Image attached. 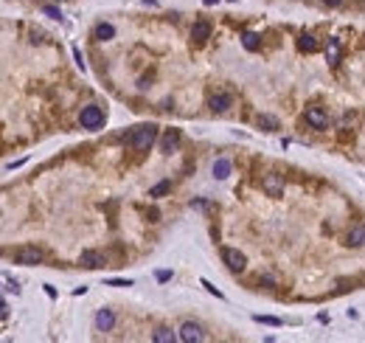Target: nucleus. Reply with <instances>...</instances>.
<instances>
[{
	"label": "nucleus",
	"mask_w": 365,
	"mask_h": 343,
	"mask_svg": "<svg viewBox=\"0 0 365 343\" xmlns=\"http://www.w3.org/2000/svg\"><path fill=\"white\" fill-rule=\"evenodd\" d=\"M152 341L155 343H174V341H180V332H171L169 326H160V329L152 332Z\"/></svg>",
	"instance_id": "nucleus-16"
},
{
	"label": "nucleus",
	"mask_w": 365,
	"mask_h": 343,
	"mask_svg": "<svg viewBox=\"0 0 365 343\" xmlns=\"http://www.w3.org/2000/svg\"><path fill=\"white\" fill-rule=\"evenodd\" d=\"M208 37H211V23L208 20H197L191 25V40H194L197 45H203V43H208Z\"/></svg>",
	"instance_id": "nucleus-10"
},
{
	"label": "nucleus",
	"mask_w": 365,
	"mask_h": 343,
	"mask_svg": "<svg viewBox=\"0 0 365 343\" xmlns=\"http://www.w3.org/2000/svg\"><path fill=\"white\" fill-rule=\"evenodd\" d=\"M203 287H205V290H208V293H211V296L222 298V293H219V290H217V287H214V284H211V281H205V279H203Z\"/></svg>",
	"instance_id": "nucleus-25"
},
{
	"label": "nucleus",
	"mask_w": 365,
	"mask_h": 343,
	"mask_svg": "<svg viewBox=\"0 0 365 343\" xmlns=\"http://www.w3.org/2000/svg\"><path fill=\"white\" fill-rule=\"evenodd\" d=\"M242 45L247 48V51H259V45H262V37L253 34V31H244V34H242Z\"/></svg>",
	"instance_id": "nucleus-20"
},
{
	"label": "nucleus",
	"mask_w": 365,
	"mask_h": 343,
	"mask_svg": "<svg viewBox=\"0 0 365 343\" xmlns=\"http://www.w3.org/2000/svg\"><path fill=\"white\" fill-rule=\"evenodd\" d=\"M208 107H211L214 113H228L230 107H233V96H230V93H225V90H219V93H214V96H211Z\"/></svg>",
	"instance_id": "nucleus-8"
},
{
	"label": "nucleus",
	"mask_w": 365,
	"mask_h": 343,
	"mask_svg": "<svg viewBox=\"0 0 365 343\" xmlns=\"http://www.w3.org/2000/svg\"><path fill=\"white\" fill-rule=\"evenodd\" d=\"M191 208H203V211H205L208 203H205V200H194V203H191Z\"/></svg>",
	"instance_id": "nucleus-29"
},
{
	"label": "nucleus",
	"mask_w": 365,
	"mask_h": 343,
	"mask_svg": "<svg viewBox=\"0 0 365 343\" xmlns=\"http://www.w3.org/2000/svg\"><path fill=\"white\" fill-rule=\"evenodd\" d=\"M219 0H203V6H217Z\"/></svg>",
	"instance_id": "nucleus-31"
},
{
	"label": "nucleus",
	"mask_w": 365,
	"mask_h": 343,
	"mask_svg": "<svg viewBox=\"0 0 365 343\" xmlns=\"http://www.w3.org/2000/svg\"><path fill=\"white\" fill-rule=\"evenodd\" d=\"M177 144H180V129H169V132L163 135V141H160V152H163V155H171V152L177 149Z\"/></svg>",
	"instance_id": "nucleus-13"
},
{
	"label": "nucleus",
	"mask_w": 365,
	"mask_h": 343,
	"mask_svg": "<svg viewBox=\"0 0 365 343\" xmlns=\"http://www.w3.org/2000/svg\"><path fill=\"white\" fill-rule=\"evenodd\" d=\"M262 192L267 197H284V177L275 174V172L264 174V177H262Z\"/></svg>",
	"instance_id": "nucleus-3"
},
{
	"label": "nucleus",
	"mask_w": 365,
	"mask_h": 343,
	"mask_svg": "<svg viewBox=\"0 0 365 343\" xmlns=\"http://www.w3.org/2000/svg\"><path fill=\"white\" fill-rule=\"evenodd\" d=\"M222 262L228 264L233 273H242V270L247 267V256L242 251H236V248H225V251H222Z\"/></svg>",
	"instance_id": "nucleus-6"
},
{
	"label": "nucleus",
	"mask_w": 365,
	"mask_h": 343,
	"mask_svg": "<svg viewBox=\"0 0 365 343\" xmlns=\"http://www.w3.org/2000/svg\"><path fill=\"white\" fill-rule=\"evenodd\" d=\"M323 3H326V6H340L343 0H323Z\"/></svg>",
	"instance_id": "nucleus-30"
},
{
	"label": "nucleus",
	"mask_w": 365,
	"mask_h": 343,
	"mask_svg": "<svg viewBox=\"0 0 365 343\" xmlns=\"http://www.w3.org/2000/svg\"><path fill=\"white\" fill-rule=\"evenodd\" d=\"M93 37H96L99 43H107V40H113V37H115V25L99 23V25H96V31H93Z\"/></svg>",
	"instance_id": "nucleus-18"
},
{
	"label": "nucleus",
	"mask_w": 365,
	"mask_h": 343,
	"mask_svg": "<svg viewBox=\"0 0 365 343\" xmlns=\"http://www.w3.org/2000/svg\"><path fill=\"white\" fill-rule=\"evenodd\" d=\"M256 124H259V129H264V132H275V129H278V118H273V115H259Z\"/></svg>",
	"instance_id": "nucleus-19"
},
{
	"label": "nucleus",
	"mask_w": 365,
	"mask_h": 343,
	"mask_svg": "<svg viewBox=\"0 0 365 343\" xmlns=\"http://www.w3.org/2000/svg\"><path fill=\"white\" fill-rule=\"evenodd\" d=\"M79 264H81V267H87V270H99V267H104V264H107V259H104L99 251H81Z\"/></svg>",
	"instance_id": "nucleus-9"
},
{
	"label": "nucleus",
	"mask_w": 365,
	"mask_h": 343,
	"mask_svg": "<svg viewBox=\"0 0 365 343\" xmlns=\"http://www.w3.org/2000/svg\"><path fill=\"white\" fill-rule=\"evenodd\" d=\"M79 121H81L84 129H101L104 127V110L96 107V104H87V107H81Z\"/></svg>",
	"instance_id": "nucleus-2"
},
{
	"label": "nucleus",
	"mask_w": 365,
	"mask_h": 343,
	"mask_svg": "<svg viewBox=\"0 0 365 343\" xmlns=\"http://www.w3.org/2000/svg\"><path fill=\"white\" fill-rule=\"evenodd\" d=\"M298 48L304 51V54H315L320 48V43H318V37L315 34H309V31H304V34L298 37Z\"/></svg>",
	"instance_id": "nucleus-15"
},
{
	"label": "nucleus",
	"mask_w": 365,
	"mask_h": 343,
	"mask_svg": "<svg viewBox=\"0 0 365 343\" xmlns=\"http://www.w3.org/2000/svg\"><path fill=\"white\" fill-rule=\"evenodd\" d=\"M177 332H180V343H203V341H205L203 329H200L197 323H191V321H185Z\"/></svg>",
	"instance_id": "nucleus-7"
},
{
	"label": "nucleus",
	"mask_w": 365,
	"mask_h": 343,
	"mask_svg": "<svg viewBox=\"0 0 365 343\" xmlns=\"http://www.w3.org/2000/svg\"><path fill=\"white\" fill-rule=\"evenodd\" d=\"M171 192V180H160V183H155L152 189H149V197H163Z\"/></svg>",
	"instance_id": "nucleus-21"
},
{
	"label": "nucleus",
	"mask_w": 365,
	"mask_h": 343,
	"mask_svg": "<svg viewBox=\"0 0 365 343\" xmlns=\"http://www.w3.org/2000/svg\"><path fill=\"white\" fill-rule=\"evenodd\" d=\"M345 245H351V248H360V245H365V222H357V225H351L348 236H345Z\"/></svg>",
	"instance_id": "nucleus-14"
},
{
	"label": "nucleus",
	"mask_w": 365,
	"mask_h": 343,
	"mask_svg": "<svg viewBox=\"0 0 365 343\" xmlns=\"http://www.w3.org/2000/svg\"><path fill=\"white\" fill-rule=\"evenodd\" d=\"M42 12H45L48 17H54V20H59V17H62V12H59L57 6H42Z\"/></svg>",
	"instance_id": "nucleus-24"
},
{
	"label": "nucleus",
	"mask_w": 365,
	"mask_h": 343,
	"mask_svg": "<svg viewBox=\"0 0 365 343\" xmlns=\"http://www.w3.org/2000/svg\"><path fill=\"white\" fill-rule=\"evenodd\" d=\"M73 59H76V65L84 70V59H81V51H79V48H73Z\"/></svg>",
	"instance_id": "nucleus-28"
},
{
	"label": "nucleus",
	"mask_w": 365,
	"mask_h": 343,
	"mask_svg": "<svg viewBox=\"0 0 365 343\" xmlns=\"http://www.w3.org/2000/svg\"><path fill=\"white\" fill-rule=\"evenodd\" d=\"M6 290H9V293H20V287H17L14 279H6Z\"/></svg>",
	"instance_id": "nucleus-27"
},
{
	"label": "nucleus",
	"mask_w": 365,
	"mask_h": 343,
	"mask_svg": "<svg viewBox=\"0 0 365 343\" xmlns=\"http://www.w3.org/2000/svg\"><path fill=\"white\" fill-rule=\"evenodd\" d=\"M107 287H132L129 279H107Z\"/></svg>",
	"instance_id": "nucleus-23"
},
{
	"label": "nucleus",
	"mask_w": 365,
	"mask_h": 343,
	"mask_svg": "<svg viewBox=\"0 0 365 343\" xmlns=\"http://www.w3.org/2000/svg\"><path fill=\"white\" fill-rule=\"evenodd\" d=\"M304 118H306V124L312 127V129H326V127H329V113H326L323 107H318V104L306 107Z\"/></svg>",
	"instance_id": "nucleus-4"
},
{
	"label": "nucleus",
	"mask_w": 365,
	"mask_h": 343,
	"mask_svg": "<svg viewBox=\"0 0 365 343\" xmlns=\"http://www.w3.org/2000/svg\"><path fill=\"white\" fill-rule=\"evenodd\" d=\"M230 169H233V166H230L228 158H217L211 172H214V177H217V180H225V177H230Z\"/></svg>",
	"instance_id": "nucleus-17"
},
{
	"label": "nucleus",
	"mask_w": 365,
	"mask_h": 343,
	"mask_svg": "<svg viewBox=\"0 0 365 343\" xmlns=\"http://www.w3.org/2000/svg\"><path fill=\"white\" fill-rule=\"evenodd\" d=\"M155 138H158V127H155V124H143V127H135V129H132L129 144H132L135 152H146V149L155 144Z\"/></svg>",
	"instance_id": "nucleus-1"
},
{
	"label": "nucleus",
	"mask_w": 365,
	"mask_h": 343,
	"mask_svg": "<svg viewBox=\"0 0 365 343\" xmlns=\"http://www.w3.org/2000/svg\"><path fill=\"white\" fill-rule=\"evenodd\" d=\"M14 262L25 264V267L40 264V262H42V251H40V248H31V245H23V248H17V251H14Z\"/></svg>",
	"instance_id": "nucleus-5"
},
{
	"label": "nucleus",
	"mask_w": 365,
	"mask_h": 343,
	"mask_svg": "<svg viewBox=\"0 0 365 343\" xmlns=\"http://www.w3.org/2000/svg\"><path fill=\"white\" fill-rule=\"evenodd\" d=\"M323 54H326V62H329V65H337L340 57H343L340 40H337V37H329V43H326V51H323Z\"/></svg>",
	"instance_id": "nucleus-12"
},
{
	"label": "nucleus",
	"mask_w": 365,
	"mask_h": 343,
	"mask_svg": "<svg viewBox=\"0 0 365 343\" xmlns=\"http://www.w3.org/2000/svg\"><path fill=\"white\" fill-rule=\"evenodd\" d=\"M155 279H158V281H169V279H171V270H158V273H155Z\"/></svg>",
	"instance_id": "nucleus-26"
},
{
	"label": "nucleus",
	"mask_w": 365,
	"mask_h": 343,
	"mask_svg": "<svg viewBox=\"0 0 365 343\" xmlns=\"http://www.w3.org/2000/svg\"><path fill=\"white\" fill-rule=\"evenodd\" d=\"M253 321H259V323H267V326H281V321H278V318H270V315H256Z\"/></svg>",
	"instance_id": "nucleus-22"
},
{
	"label": "nucleus",
	"mask_w": 365,
	"mask_h": 343,
	"mask_svg": "<svg viewBox=\"0 0 365 343\" xmlns=\"http://www.w3.org/2000/svg\"><path fill=\"white\" fill-rule=\"evenodd\" d=\"M113 326H115V312L113 309H99V312H96V329L110 332Z\"/></svg>",
	"instance_id": "nucleus-11"
},
{
	"label": "nucleus",
	"mask_w": 365,
	"mask_h": 343,
	"mask_svg": "<svg viewBox=\"0 0 365 343\" xmlns=\"http://www.w3.org/2000/svg\"><path fill=\"white\" fill-rule=\"evenodd\" d=\"M230 3H236V0H230Z\"/></svg>",
	"instance_id": "nucleus-32"
}]
</instances>
